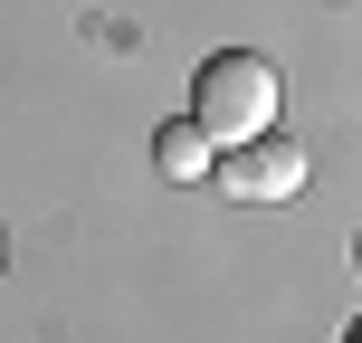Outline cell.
<instances>
[{"label": "cell", "mask_w": 362, "mask_h": 343, "mask_svg": "<svg viewBox=\"0 0 362 343\" xmlns=\"http://www.w3.org/2000/svg\"><path fill=\"white\" fill-rule=\"evenodd\" d=\"M210 163H219V153H210V134H200L191 115L153 134V172H163V181H210Z\"/></svg>", "instance_id": "3957f363"}, {"label": "cell", "mask_w": 362, "mask_h": 343, "mask_svg": "<svg viewBox=\"0 0 362 343\" xmlns=\"http://www.w3.org/2000/svg\"><path fill=\"white\" fill-rule=\"evenodd\" d=\"M0 248H10V238H0Z\"/></svg>", "instance_id": "277c9868"}, {"label": "cell", "mask_w": 362, "mask_h": 343, "mask_svg": "<svg viewBox=\"0 0 362 343\" xmlns=\"http://www.w3.org/2000/svg\"><path fill=\"white\" fill-rule=\"evenodd\" d=\"M276 95H286V76L257 48H219V57H200V76H191V124L210 134V153L248 144V134H276Z\"/></svg>", "instance_id": "6da1fadb"}, {"label": "cell", "mask_w": 362, "mask_h": 343, "mask_svg": "<svg viewBox=\"0 0 362 343\" xmlns=\"http://www.w3.org/2000/svg\"><path fill=\"white\" fill-rule=\"evenodd\" d=\"M210 181H229V200H296L315 181L305 144H286V134H248V144H219Z\"/></svg>", "instance_id": "7a4b0ae2"}]
</instances>
